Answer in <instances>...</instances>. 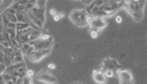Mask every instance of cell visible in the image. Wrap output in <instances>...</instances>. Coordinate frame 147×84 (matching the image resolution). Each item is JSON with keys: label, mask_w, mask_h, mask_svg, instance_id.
Masks as SVG:
<instances>
[{"label": "cell", "mask_w": 147, "mask_h": 84, "mask_svg": "<svg viewBox=\"0 0 147 84\" xmlns=\"http://www.w3.org/2000/svg\"><path fill=\"white\" fill-rule=\"evenodd\" d=\"M89 14L84 10H75L70 15L71 21L79 26H85L88 25L87 17Z\"/></svg>", "instance_id": "1"}, {"label": "cell", "mask_w": 147, "mask_h": 84, "mask_svg": "<svg viewBox=\"0 0 147 84\" xmlns=\"http://www.w3.org/2000/svg\"><path fill=\"white\" fill-rule=\"evenodd\" d=\"M120 69H121V66L116 60L110 59V58H108V59H105L104 60L103 71H104L106 69L111 70L117 75L119 72V70Z\"/></svg>", "instance_id": "2"}, {"label": "cell", "mask_w": 147, "mask_h": 84, "mask_svg": "<svg viewBox=\"0 0 147 84\" xmlns=\"http://www.w3.org/2000/svg\"><path fill=\"white\" fill-rule=\"evenodd\" d=\"M117 76L119 84H134V83L131 73L128 71L118 72Z\"/></svg>", "instance_id": "3"}, {"label": "cell", "mask_w": 147, "mask_h": 84, "mask_svg": "<svg viewBox=\"0 0 147 84\" xmlns=\"http://www.w3.org/2000/svg\"><path fill=\"white\" fill-rule=\"evenodd\" d=\"M37 79L44 84H53L56 83V78L47 71L40 72L36 76Z\"/></svg>", "instance_id": "4"}, {"label": "cell", "mask_w": 147, "mask_h": 84, "mask_svg": "<svg viewBox=\"0 0 147 84\" xmlns=\"http://www.w3.org/2000/svg\"><path fill=\"white\" fill-rule=\"evenodd\" d=\"M94 79L98 84H106L107 80L102 72L94 73Z\"/></svg>", "instance_id": "5"}, {"label": "cell", "mask_w": 147, "mask_h": 84, "mask_svg": "<svg viewBox=\"0 0 147 84\" xmlns=\"http://www.w3.org/2000/svg\"><path fill=\"white\" fill-rule=\"evenodd\" d=\"M102 72L104 73L105 77L106 78V79H109V78H113L115 76H117L114 73V72H113L111 70H109V69H106V70H105L104 71Z\"/></svg>", "instance_id": "6"}, {"label": "cell", "mask_w": 147, "mask_h": 84, "mask_svg": "<svg viewBox=\"0 0 147 84\" xmlns=\"http://www.w3.org/2000/svg\"><path fill=\"white\" fill-rule=\"evenodd\" d=\"M90 34H91V36L92 38H97V36H98V32L92 30V31L91 33H90Z\"/></svg>", "instance_id": "7"}, {"label": "cell", "mask_w": 147, "mask_h": 84, "mask_svg": "<svg viewBox=\"0 0 147 84\" xmlns=\"http://www.w3.org/2000/svg\"><path fill=\"white\" fill-rule=\"evenodd\" d=\"M50 14L54 16L56 15L57 14V13L56 11V10L54 9H51L50 10Z\"/></svg>", "instance_id": "8"}, {"label": "cell", "mask_w": 147, "mask_h": 84, "mask_svg": "<svg viewBox=\"0 0 147 84\" xmlns=\"http://www.w3.org/2000/svg\"><path fill=\"white\" fill-rule=\"evenodd\" d=\"M116 21L118 23H120L121 22H122V18H121V17L120 16H117L116 18Z\"/></svg>", "instance_id": "9"}, {"label": "cell", "mask_w": 147, "mask_h": 84, "mask_svg": "<svg viewBox=\"0 0 147 84\" xmlns=\"http://www.w3.org/2000/svg\"><path fill=\"white\" fill-rule=\"evenodd\" d=\"M59 19H60V18H59V16L57 14L56 15L54 16V20L55 21H58L59 20Z\"/></svg>", "instance_id": "10"}, {"label": "cell", "mask_w": 147, "mask_h": 84, "mask_svg": "<svg viewBox=\"0 0 147 84\" xmlns=\"http://www.w3.org/2000/svg\"><path fill=\"white\" fill-rule=\"evenodd\" d=\"M49 69H54L55 68V65H54L53 64H51L49 65Z\"/></svg>", "instance_id": "11"}, {"label": "cell", "mask_w": 147, "mask_h": 84, "mask_svg": "<svg viewBox=\"0 0 147 84\" xmlns=\"http://www.w3.org/2000/svg\"><path fill=\"white\" fill-rule=\"evenodd\" d=\"M28 76L30 75V76H32V75H33V72L32 71H28Z\"/></svg>", "instance_id": "12"}, {"label": "cell", "mask_w": 147, "mask_h": 84, "mask_svg": "<svg viewBox=\"0 0 147 84\" xmlns=\"http://www.w3.org/2000/svg\"><path fill=\"white\" fill-rule=\"evenodd\" d=\"M57 84L56 83H53V84Z\"/></svg>", "instance_id": "13"}]
</instances>
